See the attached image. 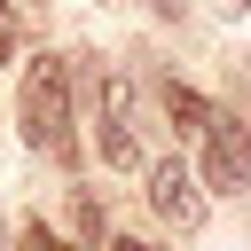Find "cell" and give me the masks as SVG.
Wrapping results in <instances>:
<instances>
[{
    "label": "cell",
    "instance_id": "cell-1",
    "mask_svg": "<svg viewBox=\"0 0 251 251\" xmlns=\"http://www.w3.org/2000/svg\"><path fill=\"white\" fill-rule=\"evenodd\" d=\"M24 141L31 149H63L71 157V71H63V55H39L31 71H24Z\"/></svg>",
    "mask_w": 251,
    "mask_h": 251
},
{
    "label": "cell",
    "instance_id": "cell-2",
    "mask_svg": "<svg viewBox=\"0 0 251 251\" xmlns=\"http://www.w3.org/2000/svg\"><path fill=\"white\" fill-rule=\"evenodd\" d=\"M196 180L204 188H243L251 180V126H235V118L212 110V126H204V173Z\"/></svg>",
    "mask_w": 251,
    "mask_h": 251
},
{
    "label": "cell",
    "instance_id": "cell-3",
    "mask_svg": "<svg viewBox=\"0 0 251 251\" xmlns=\"http://www.w3.org/2000/svg\"><path fill=\"white\" fill-rule=\"evenodd\" d=\"M149 204H157L173 227H204V180H196L180 157H165V165L149 173Z\"/></svg>",
    "mask_w": 251,
    "mask_h": 251
},
{
    "label": "cell",
    "instance_id": "cell-4",
    "mask_svg": "<svg viewBox=\"0 0 251 251\" xmlns=\"http://www.w3.org/2000/svg\"><path fill=\"white\" fill-rule=\"evenodd\" d=\"M102 157H110V165H141V149H133V126H126V86H110V118H102Z\"/></svg>",
    "mask_w": 251,
    "mask_h": 251
},
{
    "label": "cell",
    "instance_id": "cell-5",
    "mask_svg": "<svg viewBox=\"0 0 251 251\" xmlns=\"http://www.w3.org/2000/svg\"><path fill=\"white\" fill-rule=\"evenodd\" d=\"M165 110L180 118V133H188V126H196V133L212 126V102H204V94H188V86H165Z\"/></svg>",
    "mask_w": 251,
    "mask_h": 251
},
{
    "label": "cell",
    "instance_id": "cell-6",
    "mask_svg": "<svg viewBox=\"0 0 251 251\" xmlns=\"http://www.w3.org/2000/svg\"><path fill=\"white\" fill-rule=\"evenodd\" d=\"M24 243H31V251H71V243H63V235H55V227H39V220H31V227H24Z\"/></svg>",
    "mask_w": 251,
    "mask_h": 251
},
{
    "label": "cell",
    "instance_id": "cell-7",
    "mask_svg": "<svg viewBox=\"0 0 251 251\" xmlns=\"http://www.w3.org/2000/svg\"><path fill=\"white\" fill-rule=\"evenodd\" d=\"M8 55H16V16L0 8V63H8Z\"/></svg>",
    "mask_w": 251,
    "mask_h": 251
},
{
    "label": "cell",
    "instance_id": "cell-8",
    "mask_svg": "<svg viewBox=\"0 0 251 251\" xmlns=\"http://www.w3.org/2000/svg\"><path fill=\"white\" fill-rule=\"evenodd\" d=\"M110 251H157V243H141V235H118V243H110Z\"/></svg>",
    "mask_w": 251,
    "mask_h": 251
},
{
    "label": "cell",
    "instance_id": "cell-9",
    "mask_svg": "<svg viewBox=\"0 0 251 251\" xmlns=\"http://www.w3.org/2000/svg\"><path fill=\"white\" fill-rule=\"evenodd\" d=\"M212 8H220V16H243V8H251V0H212Z\"/></svg>",
    "mask_w": 251,
    "mask_h": 251
},
{
    "label": "cell",
    "instance_id": "cell-10",
    "mask_svg": "<svg viewBox=\"0 0 251 251\" xmlns=\"http://www.w3.org/2000/svg\"><path fill=\"white\" fill-rule=\"evenodd\" d=\"M149 8H157V16H173V8H180V0H149Z\"/></svg>",
    "mask_w": 251,
    "mask_h": 251
}]
</instances>
